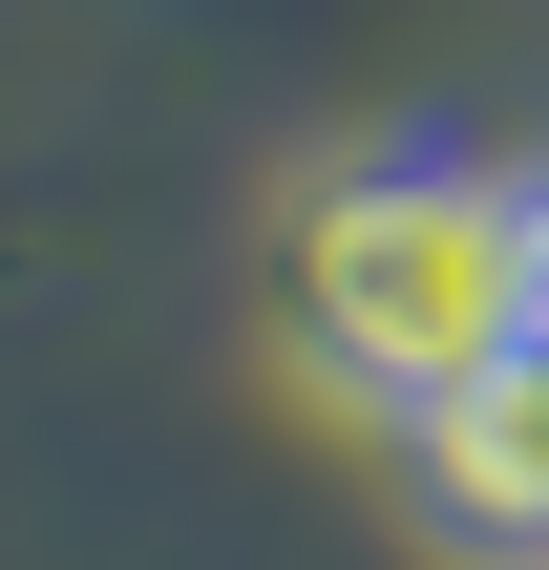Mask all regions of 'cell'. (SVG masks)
Segmentation results:
<instances>
[{
    "mask_svg": "<svg viewBox=\"0 0 549 570\" xmlns=\"http://www.w3.org/2000/svg\"><path fill=\"white\" fill-rule=\"evenodd\" d=\"M275 360L317 402H360L381 444L423 402H465L487 360H529V169L444 148V127L317 148L275 190Z\"/></svg>",
    "mask_w": 549,
    "mask_h": 570,
    "instance_id": "cell-1",
    "label": "cell"
},
{
    "mask_svg": "<svg viewBox=\"0 0 549 570\" xmlns=\"http://www.w3.org/2000/svg\"><path fill=\"white\" fill-rule=\"evenodd\" d=\"M529 169V338H549V148H508Z\"/></svg>",
    "mask_w": 549,
    "mask_h": 570,
    "instance_id": "cell-2",
    "label": "cell"
}]
</instances>
